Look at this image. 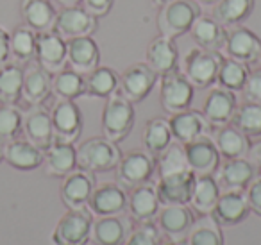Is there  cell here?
I'll list each match as a JSON object with an SVG mask.
<instances>
[{
    "label": "cell",
    "mask_w": 261,
    "mask_h": 245,
    "mask_svg": "<svg viewBox=\"0 0 261 245\" xmlns=\"http://www.w3.org/2000/svg\"><path fill=\"white\" fill-rule=\"evenodd\" d=\"M22 131L25 134V140L40 147L41 151H47L54 143V129H52L50 111H47L41 106H33L23 115Z\"/></svg>",
    "instance_id": "603a6c76"
},
{
    "label": "cell",
    "mask_w": 261,
    "mask_h": 245,
    "mask_svg": "<svg viewBox=\"0 0 261 245\" xmlns=\"http://www.w3.org/2000/svg\"><path fill=\"white\" fill-rule=\"evenodd\" d=\"M160 245H185V241H174V240H167V241H161Z\"/></svg>",
    "instance_id": "db71d44e"
},
{
    "label": "cell",
    "mask_w": 261,
    "mask_h": 245,
    "mask_svg": "<svg viewBox=\"0 0 261 245\" xmlns=\"http://www.w3.org/2000/svg\"><path fill=\"white\" fill-rule=\"evenodd\" d=\"M195 174L192 170L161 176L156 184L158 197L161 206L167 204H190L193 184H195Z\"/></svg>",
    "instance_id": "ac0fdd59"
},
{
    "label": "cell",
    "mask_w": 261,
    "mask_h": 245,
    "mask_svg": "<svg viewBox=\"0 0 261 245\" xmlns=\"http://www.w3.org/2000/svg\"><path fill=\"white\" fill-rule=\"evenodd\" d=\"M150 2H152V6H156V8L160 9V8H163L165 4H168V2H172V0H150Z\"/></svg>",
    "instance_id": "f5cc1de1"
},
{
    "label": "cell",
    "mask_w": 261,
    "mask_h": 245,
    "mask_svg": "<svg viewBox=\"0 0 261 245\" xmlns=\"http://www.w3.org/2000/svg\"><path fill=\"white\" fill-rule=\"evenodd\" d=\"M63 8H73V6H79L83 0H58Z\"/></svg>",
    "instance_id": "816d5d0a"
},
{
    "label": "cell",
    "mask_w": 261,
    "mask_h": 245,
    "mask_svg": "<svg viewBox=\"0 0 261 245\" xmlns=\"http://www.w3.org/2000/svg\"><path fill=\"white\" fill-rule=\"evenodd\" d=\"M66 63L72 70L86 76L100 63V48L91 36L66 40Z\"/></svg>",
    "instance_id": "d4e9b609"
},
{
    "label": "cell",
    "mask_w": 261,
    "mask_h": 245,
    "mask_svg": "<svg viewBox=\"0 0 261 245\" xmlns=\"http://www.w3.org/2000/svg\"><path fill=\"white\" fill-rule=\"evenodd\" d=\"M23 68L16 63H6L0 66V102L16 104L22 99Z\"/></svg>",
    "instance_id": "f35d334b"
},
{
    "label": "cell",
    "mask_w": 261,
    "mask_h": 245,
    "mask_svg": "<svg viewBox=\"0 0 261 245\" xmlns=\"http://www.w3.org/2000/svg\"><path fill=\"white\" fill-rule=\"evenodd\" d=\"M88 209L97 216L122 215L127 209V191L118 183L95 186L88 202Z\"/></svg>",
    "instance_id": "44dd1931"
},
{
    "label": "cell",
    "mask_w": 261,
    "mask_h": 245,
    "mask_svg": "<svg viewBox=\"0 0 261 245\" xmlns=\"http://www.w3.org/2000/svg\"><path fill=\"white\" fill-rule=\"evenodd\" d=\"M77 168L90 174L111 172L122 159V151L118 143L108 140L106 136H93L84 140L75 149Z\"/></svg>",
    "instance_id": "6da1fadb"
},
{
    "label": "cell",
    "mask_w": 261,
    "mask_h": 245,
    "mask_svg": "<svg viewBox=\"0 0 261 245\" xmlns=\"http://www.w3.org/2000/svg\"><path fill=\"white\" fill-rule=\"evenodd\" d=\"M52 93L59 101H75L86 95V79L72 68H63L52 77Z\"/></svg>",
    "instance_id": "d590c367"
},
{
    "label": "cell",
    "mask_w": 261,
    "mask_h": 245,
    "mask_svg": "<svg viewBox=\"0 0 261 245\" xmlns=\"http://www.w3.org/2000/svg\"><path fill=\"white\" fill-rule=\"evenodd\" d=\"M185 245H224L222 226L211 215H200L190 227Z\"/></svg>",
    "instance_id": "74e56055"
},
{
    "label": "cell",
    "mask_w": 261,
    "mask_h": 245,
    "mask_svg": "<svg viewBox=\"0 0 261 245\" xmlns=\"http://www.w3.org/2000/svg\"><path fill=\"white\" fill-rule=\"evenodd\" d=\"M172 140H174V136H172L170 124H168L167 118H160V116L150 118L145 124V127H143V133H142L143 149L149 154H152L154 158H158L172 143Z\"/></svg>",
    "instance_id": "e575fe53"
},
{
    "label": "cell",
    "mask_w": 261,
    "mask_h": 245,
    "mask_svg": "<svg viewBox=\"0 0 261 245\" xmlns=\"http://www.w3.org/2000/svg\"><path fill=\"white\" fill-rule=\"evenodd\" d=\"M45 174L50 177L63 179L70 172L77 168V154L73 143H63V141H54L50 147L45 151L43 156Z\"/></svg>",
    "instance_id": "f1b7e54d"
},
{
    "label": "cell",
    "mask_w": 261,
    "mask_h": 245,
    "mask_svg": "<svg viewBox=\"0 0 261 245\" xmlns=\"http://www.w3.org/2000/svg\"><path fill=\"white\" fill-rule=\"evenodd\" d=\"M52 95V76L40 65L23 70L22 99L29 106H41Z\"/></svg>",
    "instance_id": "83f0119b"
},
{
    "label": "cell",
    "mask_w": 261,
    "mask_h": 245,
    "mask_svg": "<svg viewBox=\"0 0 261 245\" xmlns=\"http://www.w3.org/2000/svg\"><path fill=\"white\" fill-rule=\"evenodd\" d=\"M168 124H170L174 140L182 145L199 140V138L211 136V133H213V127L210 126V122L202 115V111H197V109L192 108L175 113V115H170Z\"/></svg>",
    "instance_id": "7c38bea8"
},
{
    "label": "cell",
    "mask_w": 261,
    "mask_h": 245,
    "mask_svg": "<svg viewBox=\"0 0 261 245\" xmlns=\"http://www.w3.org/2000/svg\"><path fill=\"white\" fill-rule=\"evenodd\" d=\"M145 63L158 77H165L179 68V51L172 38L158 34L145 51Z\"/></svg>",
    "instance_id": "e0dca14e"
},
{
    "label": "cell",
    "mask_w": 261,
    "mask_h": 245,
    "mask_svg": "<svg viewBox=\"0 0 261 245\" xmlns=\"http://www.w3.org/2000/svg\"><path fill=\"white\" fill-rule=\"evenodd\" d=\"M116 181L122 188L130 190L143 183H149L156 172V158L143 151H130L122 154V159L116 165Z\"/></svg>",
    "instance_id": "5b68a950"
},
{
    "label": "cell",
    "mask_w": 261,
    "mask_h": 245,
    "mask_svg": "<svg viewBox=\"0 0 261 245\" xmlns=\"http://www.w3.org/2000/svg\"><path fill=\"white\" fill-rule=\"evenodd\" d=\"M247 102H254V104H261V68L252 70L247 76V81L243 84L242 91Z\"/></svg>",
    "instance_id": "bcb514c9"
},
{
    "label": "cell",
    "mask_w": 261,
    "mask_h": 245,
    "mask_svg": "<svg viewBox=\"0 0 261 245\" xmlns=\"http://www.w3.org/2000/svg\"><path fill=\"white\" fill-rule=\"evenodd\" d=\"M186 156L188 168L195 176H215L218 165H220V154L211 136L199 138L195 141L182 145Z\"/></svg>",
    "instance_id": "2e32d148"
},
{
    "label": "cell",
    "mask_w": 261,
    "mask_h": 245,
    "mask_svg": "<svg viewBox=\"0 0 261 245\" xmlns=\"http://www.w3.org/2000/svg\"><path fill=\"white\" fill-rule=\"evenodd\" d=\"M199 2H202V4H217L218 0H199Z\"/></svg>",
    "instance_id": "11a10c76"
},
{
    "label": "cell",
    "mask_w": 261,
    "mask_h": 245,
    "mask_svg": "<svg viewBox=\"0 0 261 245\" xmlns=\"http://www.w3.org/2000/svg\"><path fill=\"white\" fill-rule=\"evenodd\" d=\"M200 15L202 11L195 0H172L163 8H160V13L156 16L158 31L163 36L175 40V38L190 33L193 22Z\"/></svg>",
    "instance_id": "3957f363"
},
{
    "label": "cell",
    "mask_w": 261,
    "mask_h": 245,
    "mask_svg": "<svg viewBox=\"0 0 261 245\" xmlns=\"http://www.w3.org/2000/svg\"><path fill=\"white\" fill-rule=\"evenodd\" d=\"M257 61H259V65H261V52H259V56H257Z\"/></svg>",
    "instance_id": "9f6ffc18"
},
{
    "label": "cell",
    "mask_w": 261,
    "mask_h": 245,
    "mask_svg": "<svg viewBox=\"0 0 261 245\" xmlns=\"http://www.w3.org/2000/svg\"><path fill=\"white\" fill-rule=\"evenodd\" d=\"M220 52L225 58L250 65L257 61V56L261 52V40L256 33L243 26L229 27L225 29V41Z\"/></svg>",
    "instance_id": "9c48e42d"
},
{
    "label": "cell",
    "mask_w": 261,
    "mask_h": 245,
    "mask_svg": "<svg viewBox=\"0 0 261 245\" xmlns=\"http://www.w3.org/2000/svg\"><path fill=\"white\" fill-rule=\"evenodd\" d=\"M11 58V47H9V33L0 27V66L6 65Z\"/></svg>",
    "instance_id": "681fc988"
},
{
    "label": "cell",
    "mask_w": 261,
    "mask_h": 245,
    "mask_svg": "<svg viewBox=\"0 0 261 245\" xmlns=\"http://www.w3.org/2000/svg\"><path fill=\"white\" fill-rule=\"evenodd\" d=\"M193 93H195V88L186 79L185 74L179 72V70L161 77L160 102L161 108L168 115H175L179 111L190 109V106L193 102Z\"/></svg>",
    "instance_id": "52a82bcc"
},
{
    "label": "cell",
    "mask_w": 261,
    "mask_h": 245,
    "mask_svg": "<svg viewBox=\"0 0 261 245\" xmlns=\"http://www.w3.org/2000/svg\"><path fill=\"white\" fill-rule=\"evenodd\" d=\"M211 140L215 141L218 154L224 159L247 158V154H249V149H250L249 136H245L242 131H238L231 124L213 129Z\"/></svg>",
    "instance_id": "f546056e"
},
{
    "label": "cell",
    "mask_w": 261,
    "mask_h": 245,
    "mask_svg": "<svg viewBox=\"0 0 261 245\" xmlns=\"http://www.w3.org/2000/svg\"><path fill=\"white\" fill-rule=\"evenodd\" d=\"M98 29V20L91 16L81 6L73 8H63L58 11L54 22V31L63 40H73V38L91 36Z\"/></svg>",
    "instance_id": "8fae6325"
},
{
    "label": "cell",
    "mask_w": 261,
    "mask_h": 245,
    "mask_svg": "<svg viewBox=\"0 0 261 245\" xmlns=\"http://www.w3.org/2000/svg\"><path fill=\"white\" fill-rule=\"evenodd\" d=\"M154 222L167 240L185 241L190 227L195 222V216L188 204H167L160 208V213Z\"/></svg>",
    "instance_id": "4fadbf2b"
},
{
    "label": "cell",
    "mask_w": 261,
    "mask_h": 245,
    "mask_svg": "<svg viewBox=\"0 0 261 245\" xmlns=\"http://www.w3.org/2000/svg\"><path fill=\"white\" fill-rule=\"evenodd\" d=\"M130 231H133V222L127 216H98L91 224L90 240L95 245H123Z\"/></svg>",
    "instance_id": "d6986e66"
},
{
    "label": "cell",
    "mask_w": 261,
    "mask_h": 245,
    "mask_svg": "<svg viewBox=\"0 0 261 245\" xmlns=\"http://www.w3.org/2000/svg\"><path fill=\"white\" fill-rule=\"evenodd\" d=\"M192 40L195 41V45L204 51H213L220 52L225 41V27L220 26L213 16H204L200 15L199 18L193 22L192 29Z\"/></svg>",
    "instance_id": "1f68e13d"
},
{
    "label": "cell",
    "mask_w": 261,
    "mask_h": 245,
    "mask_svg": "<svg viewBox=\"0 0 261 245\" xmlns=\"http://www.w3.org/2000/svg\"><path fill=\"white\" fill-rule=\"evenodd\" d=\"M36 61L47 72L56 74L66 66V40L56 31L36 34Z\"/></svg>",
    "instance_id": "ffe728a7"
},
{
    "label": "cell",
    "mask_w": 261,
    "mask_h": 245,
    "mask_svg": "<svg viewBox=\"0 0 261 245\" xmlns=\"http://www.w3.org/2000/svg\"><path fill=\"white\" fill-rule=\"evenodd\" d=\"M249 161L254 165L256 172H261V140L254 141L250 143V149H249Z\"/></svg>",
    "instance_id": "f907efd6"
},
{
    "label": "cell",
    "mask_w": 261,
    "mask_h": 245,
    "mask_svg": "<svg viewBox=\"0 0 261 245\" xmlns=\"http://www.w3.org/2000/svg\"><path fill=\"white\" fill-rule=\"evenodd\" d=\"M249 204L243 191H224L218 197L213 211L210 213L218 226H238L249 216Z\"/></svg>",
    "instance_id": "484cf974"
},
{
    "label": "cell",
    "mask_w": 261,
    "mask_h": 245,
    "mask_svg": "<svg viewBox=\"0 0 261 245\" xmlns=\"http://www.w3.org/2000/svg\"><path fill=\"white\" fill-rule=\"evenodd\" d=\"M95 190V174L75 168L68 176L63 177L61 183V201L68 209L88 208L90 197Z\"/></svg>",
    "instance_id": "9a60e30c"
},
{
    "label": "cell",
    "mask_w": 261,
    "mask_h": 245,
    "mask_svg": "<svg viewBox=\"0 0 261 245\" xmlns=\"http://www.w3.org/2000/svg\"><path fill=\"white\" fill-rule=\"evenodd\" d=\"M45 151L31 143L29 140H15L4 143L2 149V158L16 170H34L43 165Z\"/></svg>",
    "instance_id": "4316f807"
},
{
    "label": "cell",
    "mask_w": 261,
    "mask_h": 245,
    "mask_svg": "<svg viewBox=\"0 0 261 245\" xmlns=\"http://www.w3.org/2000/svg\"><path fill=\"white\" fill-rule=\"evenodd\" d=\"M36 34L27 26H18L9 34L11 56L20 63H29L36 59Z\"/></svg>",
    "instance_id": "ab89813d"
},
{
    "label": "cell",
    "mask_w": 261,
    "mask_h": 245,
    "mask_svg": "<svg viewBox=\"0 0 261 245\" xmlns=\"http://www.w3.org/2000/svg\"><path fill=\"white\" fill-rule=\"evenodd\" d=\"M254 0H218L213 8V18L225 29L242 26L254 11Z\"/></svg>",
    "instance_id": "d6a6232c"
},
{
    "label": "cell",
    "mask_w": 261,
    "mask_h": 245,
    "mask_svg": "<svg viewBox=\"0 0 261 245\" xmlns=\"http://www.w3.org/2000/svg\"><path fill=\"white\" fill-rule=\"evenodd\" d=\"M2 159H4V158H2V149H0V161H2Z\"/></svg>",
    "instance_id": "6f0895ef"
},
{
    "label": "cell",
    "mask_w": 261,
    "mask_h": 245,
    "mask_svg": "<svg viewBox=\"0 0 261 245\" xmlns=\"http://www.w3.org/2000/svg\"><path fill=\"white\" fill-rule=\"evenodd\" d=\"M136 122L135 104L129 102L122 93H113L109 99H106L104 109L100 115V127L102 134L108 140L120 143L130 134Z\"/></svg>",
    "instance_id": "7a4b0ae2"
},
{
    "label": "cell",
    "mask_w": 261,
    "mask_h": 245,
    "mask_svg": "<svg viewBox=\"0 0 261 245\" xmlns=\"http://www.w3.org/2000/svg\"><path fill=\"white\" fill-rule=\"evenodd\" d=\"M158 83V76L147 63H135L127 66L118 79V93L133 104L143 102Z\"/></svg>",
    "instance_id": "ba28073f"
},
{
    "label": "cell",
    "mask_w": 261,
    "mask_h": 245,
    "mask_svg": "<svg viewBox=\"0 0 261 245\" xmlns=\"http://www.w3.org/2000/svg\"><path fill=\"white\" fill-rule=\"evenodd\" d=\"M243 193H245L247 204H249L250 211L256 213L257 216H261V176L254 177Z\"/></svg>",
    "instance_id": "7dc6e473"
},
{
    "label": "cell",
    "mask_w": 261,
    "mask_h": 245,
    "mask_svg": "<svg viewBox=\"0 0 261 245\" xmlns=\"http://www.w3.org/2000/svg\"><path fill=\"white\" fill-rule=\"evenodd\" d=\"M22 120L23 115L13 104L0 106V141L2 143H8L18 136L22 131Z\"/></svg>",
    "instance_id": "ee69618b"
},
{
    "label": "cell",
    "mask_w": 261,
    "mask_h": 245,
    "mask_svg": "<svg viewBox=\"0 0 261 245\" xmlns=\"http://www.w3.org/2000/svg\"><path fill=\"white\" fill-rule=\"evenodd\" d=\"M86 79V95L95 99H109L113 93L118 91L120 76L111 66H100L93 68L90 74L84 76Z\"/></svg>",
    "instance_id": "8d00e7d4"
},
{
    "label": "cell",
    "mask_w": 261,
    "mask_h": 245,
    "mask_svg": "<svg viewBox=\"0 0 261 245\" xmlns=\"http://www.w3.org/2000/svg\"><path fill=\"white\" fill-rule=\"evenodd\" d=\"M236 108H238V101L232 91H227L224 88H213L202 104V115L206 116L210 126L217 129L231 124Z\"/></svg>",
    "instance_id": "cb8c5ba5"
},
{
    "label": "cell",
    "mask_w": 261,
    "mask_h": 245,
    "mask_svg": "<svg viewBox=\"0 0 261 245\" xmlns=\"http://www.w3.org/2000/svg\"><path fill=\"white\" fill-rule=\"evenodd\" d=\"M249 72H250L249 65L240 63L231 58H224L222 59L220 70H218V76H217L218 88H224V90L232 91V93L242 91Z\"/></svg>",
    "instance_id": "60d3db41"
},
{
    "label": "cell",
    "mask_w": 261,
    "mask_h": 245,
    "mask_svg": "<svg viewBox=\"0 0 261 245\" xmlns=\"http://www.w3.org/2000/svg\"><path fill=\"white\" fill-rule=\"evenodd\" d=\"M231 126H234L249 138L261 136V104L247 101L240 104L232 115Z\"/></svg>",
    "instance_id": "b9f144b4"
},
{
    "label": "cell",
    "mask_w": 261,
    "mask_h": 245,
    "mask_svg": "<svg viewBox=\"0 0 261 245\" xmlns=\"http://www.w3.org/2000/svg\"><path fill=\"white\" fill-rule=\"evenodd\" d=\"M218 197H220V186H218L215 176L195 177L192 197H190V204H192L193 211H197L199 215H210L217 204Z\"/></svg>",
    "instance_id": "836d02e7"
},
{
    "label": "cell",
    "mask_w": 261,
    "mask_h": 245,
    "mask_svg": "<svg viewBox=\"0 0 261 245\" xmlns=\"http://www.w3.org/2000/svg\"><path fill=\"white\" fill-rule=\"evenodd\" d=\"M161 202L158 197L156 184L154 183H143L136 188H130L127 193V211L129 218L135 220L136 224L143 222H154L160 213Z\"/></svg>",
    "instance_id": "5bb4252c"
},
{
    "label": "cell",
    "mask_w": 261,
    "mask_h": 245,
    "mask_svg": "<svg viewBox=\"0 0 261 245\" xmlns=\"http://www.w3.org/2000/svg\"><path fill=\"white\" fill-rule=\"evenodd\" d=\"M20 13H22L23 26L33 29L34 33L54 31L58 11L50 0H22Z\"/></svg>",
    "instance_id": "4dcf8cb0"
},
{
    "label": "cell",
    "mask_w": 261,
    "mask_h": 245,
    "mask_svg": "<svg viewBox=\"0 0 261 245\" xmlns=\"http://www.w3.org/2000/svg\"><path fill=\"white\" fill-rule=\"evenodd\" d=\"M161 231L154 222H143L133 227L129 238L123 245H160L161 243Z\"/></svg>",
    "instance_id": "f6af8a7d"
},
{
    "label": "cell",
    "mask_w": 261,
    "mask_h": 245,
    "mask_svg": "<svg viewBox=\"0 0 261 245\" xmlns=\"http://www.w3.org/2000/svg\"><path fill=\"white\" fill-rule=\"evenodd\" d=\"M54 141L73 143L83 133V113L73 101H58L50 111Z\"/></svg>",
    "instance_id": "30bf717a"
},
{
    "label": "cell",
    "mask_w": 261,
    "mask_h": 245,
    "mask_svg": "<svg viewBox=\"0 0 261 245\" xmlns=\"http://www.w3.org/2000/svg\"><path fill=\"white\" fill-rule=\"evenodd\" d=\"M91 224L93 213L88 208L68 209L56 224L52 241L56 245H86L90 241Z\"/></svg>",
    "instance_id": "8992f818"
},
{
    "label": "cell",
    "mask_w": 261,
    "mask_h": 245,
    "mask_svg": "<svg viewBox=\"0 0 261 245\" xmlns=\"http://www.w3.org/2000/svg\"><path fill=\"white\" fill-rule=\"evenodd\" d=\"M224 56L220 52L204 51V48H192L185 58L182 74L197 90H206L217 83L218 70H220Z\"/></svg>",
    "instance_id": "277c9868"
},
{
    "label": "cell",
    "mask_w": 261,
    "mask_h": 245,
    "mask_svg": "<svg viewBox=\"0 0 261 245\" xmlns=\"http://www.w3.org/2000/svg\"><path fill=\"white\" fill-rule=\"evenodd\" d=\"M217 183L224 191H245L250 181L256 177V168L247 158L225 159L217 168Z\"/></svg>",
    "instance_id": "7402d4cb"
},
{
    "label": "cell",
    "mask_w": 261,
    "mask_h": 245,
    "mask_svg": "<svg viewBox=\"0 0 261 245\" xmlns=\"http://www.w3.org/2000/svg\"><path fill=\"white\" fill-rule=\"evenodd\" d=\"M83 8L90 13L91 16L95 18H102V16H108L109 11H111L113 4H115V0H83L81 2Z\"/></svg>",
    "instance_id": "c3c4849f"
},
{
    "label": "cell",
    "mask_w": 261,
    "mask_h": 245,
    "mask_svg": "<svg viewBox=\"0 0 261 245\" xmlns=\"http://www.w3.org/2000/svg\"><path fill=\"white\" fill-rule=\"evenodd\" d=\"M182 170H190L188 163H186L185 149L182 143H170L160 156L156 158V172L161 176H168V174L182 172Z\"/></svg>",
    "instance_id": "7bdbcfd3"
}]
</instances>
